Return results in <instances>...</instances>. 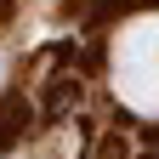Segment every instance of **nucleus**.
I'll return each mask as SVG.
<instances>
[{
	"instance_id": "obj_1",
	"label": "nucleus",
	"mask_w": 159,
	"mask_h": 159,
	"mask_svg": "<svg viewBox=\"0 0 159 159\" xmlns=\"http://www.w3.org/2000/svg\"><path fill=\"white\" fill-rule=\"evenodd\" d=\"M80 97H85V91H80V74H57L51 85H46L40 114H46V119H63V114H74V108H80Z\"/></svg>"
},
{
	"instance_id": "obj_2",
	"label": "nucleus",
	"mask_w": 159,
	"mask_h": 159,
	"mask_svg": "<svg viewBox=\"0 0 159 159\" xmlns=\"http://www.w3.org/2000/svg\"><path fill=\"white\" fill-rule=\"evenodd\" d=\"M23 119H29V102H23V97H0V148H11L17 142V136H23Z\"/></svg>"
}]
</instances>
